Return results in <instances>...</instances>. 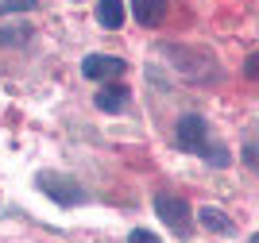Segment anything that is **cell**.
<instances>
[{
	"instance_id": "cell-6",
	"label": "cell",
	"mask_w": 259,
	"mask_h": 243,
	"mask_svg": "<svg viewBox=\"0 0 259 243\" xmlns=\"http://www.w3.org/2000/svg\"><path fill=\"white\" fill-rule=\"evenodd\" d=\"M194 216H197V224H205L209 232H217V235H232V232H236V224L228 220L221 209H213V205H201Z\"/></svg>"
},
{
	"instance_id": "cell-5",
	"label": "cell",
	"mask_w": 259,
	"mask_h": 243,
	"mask_svg": "<svg viewBox=\"0 0 259 243\" xmlns=\"http://www.w3.org/2000/svg\"><path fill=\"white\" fill-rule=\"evenodd\" d=\"M132 16L140 27H159V20L166 16V0H132Z\"/></svg>"
},
{
	"instance_id": "cell-11",
	"label": "cell",
	"mask_w": 259,
	"mask_h": 243,
	"mask_svg": "<svg viewBox=\"0 0 259 243\" xmlns=\"http://www.w3.org/2000/svg\"><path fill=\"white\" fill-rule=\"evenodd\" d=\"M244 162H248L251 170H259V147L255 143H244Z\"/></svg>"
},
{
	"instance_id": "cell-1",
	"label": "cell",
	"mask_w": 259,
	"mask_h": 243,
	"mask_svg": "<svg viewBox=\"0 0 259 243\" xmlns=\"http://www.w3.org/2000/svg\"><path fill=\"white\" fill-rule=\"evenodd\" d=\"M174 143H178V151H186V155H201V159H205L209 151H213V143H209V120L197 116V112H186V116L174 124Z\"/></svg>"
},
{
	"instance_id": "cell-7",
	"label": "cell",
	"mask_w": 259,
	"mask_h": 243,
	"mask_svg": "<svg viewBox=\"0 0 259 243\" xmlns=\"http://www.w3.org/2000/svg\"><path fill=\"white\" fill-rule=\"evenodd\" d=\"M93 105H97L101 112H124V108H128V89H124V85H105V89L93 96Z\"/></svg>"
},
{
	"instance_id": "cell-8",
	"label": "cell",
	"mask_w": 259,
	"mask_h": 243,
	"mask_svg": "<svg viewBox=\"0 0 259 243\" xmlns=\"http://www.w3.org/2000/svg\"><path fill=\"white\" fill-rule=\"evenodd\" d=\"M97 23L105 31H120V27H124V4H120V0H101L97 4Z\"/></svg>"
},
{
	"instance_id": "cell-12",
	"label": "cell",
	"mask_w": 259,
	"mask_h": 243,
	"mask_svg": "<svg viewBox=\"0 0 259 243\" xmlns=\"http://www.w3.org/2000/svg\"><path fill=\"white\" fill-rule=\"evenodd\" d=\"M128 243H159V235H155V232H143V228H136V232L128 235Z\"/></svg>"
},
{
	"instance_id": "cell-9",
	"label": "cell",
	"mask_w": 259,
	"mask_h": 243,
	"mask_svg": "<svg viewBox=\"0 0 259 243\" xmlns=\"http://www.w3.org/2000/svg\"><path fill=\"white\" fill-rule=\"evenodd\" d=\"M39 0H0V20L4 16H20V12H35Z\"/></svg>"
},
{
	"instance_id": "cell-10",
	"label": "cell",
	"mask_w": 259,
	"mask_h": 243,
	"mask_svg": "<svg viewBox=\"0 0 259 243\" xmlns=\"http://www.w3.org/2000/svg\"><path fill=\"white\" fill-rule=\"evenodd\" d=\"M31 39V27H4L0 31V46H20Z\"/></svg>"
},
{
	"instance_id": "cell-3",
	"label": "cell",
	"mask_w": 259,
	"mask_h": 243,
	"mask_svg": "<svg viewBox=\"0 0 259 243\" xmlns=\"http://www.w3.org/2000/svg\"><path fill=\"white\" fill-rule=\"evenodd\" d=\"M35 185H39V193H47V197H51L54 205H62V209L85 201V189H81L70 174H58V170H43V174L35 178Z\"/></svg>"
},
{
	"instance_id": "cell-4",
	"label": "cell",
	"mask_w": 259,
	"mask_h": 243,
	"mask_svg": "<svg viewBox=\"0 0 259 243\" xmlns=\"http://www.w3.org/2000/svg\"><path fill=\"white\" fill-rule=\"evenodd\" d=\"M124 70H128V62L116 58V54H89L85 62H81V74L89 81H108V77H120Z\"/></svg>"
},
{
	"instance_id": "cell-14",
	"label": "cell",
	"mask_w": 259,
	"mask_h": 243,
	"mask_svg": "<svg viewBox=\"0 0 259 243\" xmlns=\"http://www.w3.org/2000/svg\"><path fill=\"white\" fill-rule=\"evenodd\" d=\"M248 243H259V232H255V235H251V239H248Z\"/></svg>"
},
{
	"instance_id": "cell-13",
	"label": "cell",
	"mask_w": 259,
	"mask_h": 243,
	"mask_svg": "<svg viewBox=\"0 0 259 243\" xmlns=\"http://www.w3.org/2000/svg\"><path fill=\"white\" fill-rule=\"evenodd\" d=\"M244 77H251V81H255V77H259V51L251 54L248 62H244Z\"/></svg>"
},
{
	"instance_id": "cell-2",
	"label": "cell",
	"mask_w": 259,
	"mask_h": 243,
	"mask_svg": "<svg viewBox=\"0 0 259 243\" xmlns=\"http://www.w3.org/2000/svg\"><path fill=\"white\" fill-rule=\"evenodd\" d=\"M155 216H159L174 235H190L194 232V209L182 201V197H174V193H155Z\"/></svg>"
}]
</instances>
